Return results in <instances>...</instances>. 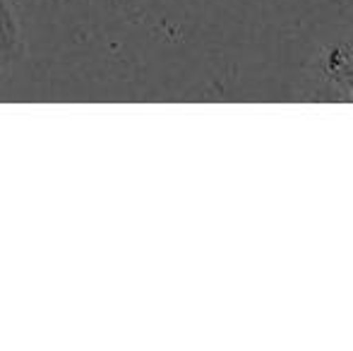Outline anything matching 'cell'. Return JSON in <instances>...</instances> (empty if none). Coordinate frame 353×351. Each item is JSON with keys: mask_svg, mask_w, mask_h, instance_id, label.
<instances>
[{"mask_svg": "<svg viewBox=\"0 0 353 351\" xmlns=\"http://www.w3.org/2000/svg\"><path fill=\"white\" fill-rule=\"evenodd\" d=\"M322 75L334 94L353 101V41H341L327 48L322 56Z\"/></svg>", "mask_w": 353, "mask_h": 351, "instance_id": "cell-1", "label": "cell"}, {"mask_svg": "<svg viewBox=\"0 0 353 351\" xmlns=\"http://www.w3.org/2000/svg\"><path fill=\"white\" fill-rule=\"evenodd\" d=\"M22 51V37H19V24L14 19L12 10L5 0H0V66L14 61Z\"/></svg>", "mask_w": 353, "mask_h": 351, "instance_id": "cell-2", "label": "cell"}]
</instances>
